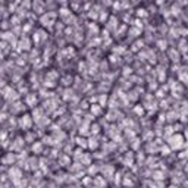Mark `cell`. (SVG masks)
Here are the masks:
<instances>
[{
  "label": "cell",
  "instance_id": "cell-2",
  "mask_svg": "<svg viewBox=\"0 0 188 188\" xmlns=\"http://www.w3.org/2000/svg\"><path fill=\"white\" fill-rule=\"evenodd\" d=\"M31 124H33V119H31L30 115H22L19 118V127L22 129H30L31 128Z\"/></svg>",
  "mask_w": 188,
  "mask_h": 188
},
{
  "label": "cell",
  "instance_id": "cell-10",
  "mask_svg": "<svg viewBox=\"0 0 188 188\" xmlns=\"http://www.w3.org/2000/svg\"><path fill=\"white\" fill-rule=\"evenodd\" d=\"M30 5H31V0H25L22 3V6H25V8H30Z\"/></svg>",
  "mask_w": 188,
  "mask_h": 188
},
{
  "label": "cell",
  "instance_id": "cell-9",
  "mask_svg": "<svg viewBox=\"0 0 188 188\" xmlns=\"http://www.w3.org/2000/svg\"><path fill=\"white\" fill-rule=\"evenodd\" d=\"M105 19H107V12H102V13H100V21L103 22Z\"/></svg>",
  "mask_w": 188,
  "mask_h": 188
},
{
  "label": "cell",
  "instance_id": "cell-7",
  "mask_svg": "<svg viewBox=\"0 0 188 188\" xmlns=\"http://www.w3.org/2000/svg\"><path fill=\"white\" fill-rule=\"evenodd\" d=\"M137 15H138V18H144L147 15V12H146V9H138L137 11Z\"/></svg>",
  "mask_w": 188,
  "mask_h": 188
},
{
  "label": "cell",
  "instance_id": "cell-11",
  "mask_svg": "<svg viewBox=\"0 0 188 188\" xmlns=\"http://www.w3.org/2000/svg\"><path fill=\"white\" fill-rule=\"evenodd\" d=\"M163 2L165 0H157V5H163Z\"/></svg>",
  "mask_w": 188,
  "mask_h": 188
},
{
  "label": "cell",
  "instance_id": "cell-3",
  "mask_svg": "<svg viewBox=\"0 0 188 188\" xmlns=\"http://www.w3.org/2000/svg\"><path fill=\"white\" fill-rule=\"evenodd\" d=\"M184 138H182V135H173L172 138H170V141H169V144L172 146V148H181L182 146H184Z\"/></svg>",
  "mask_w": 188,
  "mask_h": 188
},
{
  "label": "cell",
  "instance_id": "cell-5",
  "mask_svg": "<svg viewBox=\"0 0 188 188\" xmlns=\"http://www.w3.org/2000/svg\"><path fill=\"white\" fill-rule=\"evenodd\" d=\"M72 13H71V9H68V8H62L60 11H59V16L60 18H63V19H66V18H69Z\"/></svg>",
  "mask_w": 188,
  "mask_h": 188
},
{
  "label": "cell",
  "instance_id": "cell-8",
  "mask_svg": "<svg viewBox=\"0 0 188 188\" xmlns=\"http://www.w3.org/2000/svg\"><path fill=\"white\" fill-rule=\"evenodd\" d=\"M11 22H12V25H19V18L16 15H13L12 19H11Z\"/></svg>",
  "mask_w": 188,
  "mask_h": 188
},
{
  "label": "cell",
  "instance_id": "cell-4",
  "mask_svg": "<svg viewBox=\"0 0 188 188\" xmlns=\"http://www.w3.org/2000/svg\"><path fill=\"white\" fill-rule=\"evenodd\" d=\"M33 9L37 12V13H46L44 12V2H43V0H33Z\"/></svg>",
  "mask_w": 188,
  "mask_h": 188
},
{
  "label": "cell",
  "instance_id": "cell-6",
  "mask_svg": "<svg viewBox=\"0 0 188 188\" xmlns=\"http://www.w3.org/2000/svg\"><path fill=\"white\" fill-rule=\"evenodd\" d=\"M91 113L96 115V116L100 115V113H102V106H100V105H93V106H91Z\"/></svg>",
  "mask_w": 188,
  "mask_h": 188
},
{
  "label": "cell",
  "instance_id": "cell-1",
  "mask_svg": "<svg viewBox=\"0 0 188 188\" xmlns=\"http://www.w3.org/2000/svg\"><path fill=\"white\" fill-rule=\"evenodd\" d=\"M41 24H43V27H53V24H56L54 21H56V13L54 12H46L44 15H41Z\"/></svg>",
  "mask_w": 188,
  "mask_h": 188
}]
</instances>
